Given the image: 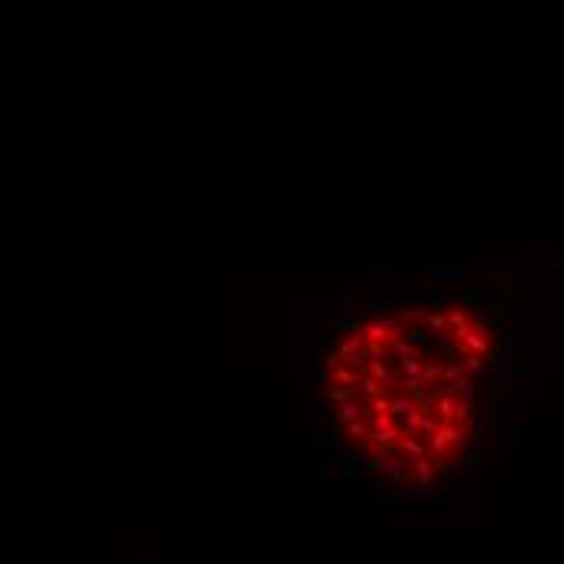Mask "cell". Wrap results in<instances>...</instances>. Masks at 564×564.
<instances>
[{
    "mask_svg": "<svg viewBox=\"0 0 564 564\" xmlns=\"http://www.w3.org/2000/svg\"><path fill=\"white\" fill-rule=\"evenodd\" d=\"M493 325L464 301H438L347 325L325 357L334 434L399 483H431L477 428Z\"/></svg>",
    "mask_w": 564,
    "mask_h": 564,
    "instance_id": "1",
    "label": "cell"
}]
</instances>
